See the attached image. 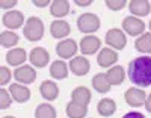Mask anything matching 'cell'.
Here are the masks:
<instances>
[{"label":"cell","instance_id":"d6986e66","mask_svg":"<svg viewBox=\"0 0 151 118\" xmlns=\"http://www.w3.org/2000/svg\"><path fill=\"white\" fill-rule=\"evenodd\" d=\"M27 59V53L24 49H12L8 51L6 55V61L9 65H14V67H18V65H21L24 61Z\"/></svg>","mask_w":151,"mask_h":118},{"label":"cell","instance_id":"52a82bcc","mask_svg":"<svg viewBox=\"0 0 151 118\" xmlns=\"http://www.w3.org/2000/svg\"><path fill=\"white\" fill-rule=\"evenodd\" d=\"M14 77L17 82H21L24 85H29L33 83L35 79H36V70L30 65H21L14 71Z\"/></svg>","mask_w":151,"mask_h":118},{"label":"cell","instance_id":"836d02e7","mask_svg":"<svg viewBox=\"0 0 151 118\" xmlns=\"http://www.w3.org/2000/svg\"><path fill=\"white\" fill-rule=\"evenodd\" d=\"M15 0H9V2H2L0 3V6H2L3 9H6V8H12V6H15Z\"/></svg>","mask_w":151,"mask_h":118},{"label":"cell","instance_id":"e0dca14e","mask_svg":"<svg viewBox=\"0 0 151 118\" xmlns=\"http://www.w3.org/2000/svg\"><path fill=\"white\" fill-rule=\"evenodd\" d=\"M129 9L133 15H137V17H145L150 14V9H151V5L148 0H132L129 3Z\"/></svg>","mask_w":151,"mask_h":118},{"label":"cell","instance_id":"e575fe53","mask_svg":"<svg viewBox=\"0 0 151 118\" xmlns=\"http://www.w3.org/2000/svg\"><path fill=\"white\" fill-rule=\"evenodd\" d=\"M92 3V0H86V2H85V0H76V5H77V6H89Z\"/></svg>","mask_w":151,"mask_h":118},{"label":"cell","instance_id":"603a6c76","mask_svg":"<svg viewBox=\"0 0 151 118\" xmlns=\"http://www.w3.org/2000/svg\"><path fill=\"white\" fill-rule=\"evenodd\" d=\"M110 86H112V85L109 83V80H107L106 74H103V73H98V74H95V76L92 77V88L97 91V93L106 94V93H109Z\"/></svg>","mask_w":151,"mask_h":118},{"label":"cell","instance_id":"9c48e42d","mask_svg":"<svg viewBox=\"0 0 151 118\" xmlns=\"http://www.w3.org/2000/svg\"><path fill=\"white\" fill-rule=\"evenodd\" d=\"M56 53L59 55V58H64V59L73 58L77 53V43L74 39H70V38L64 39V41H60L56 46Z\"/></svg>","mask_w":151,"mask_h":118},{"label":"cell","instance_id":"5bb4252c","mask_svg":"<svg viewBox=\"0 0 151 118\" xmlns=\"http://www.w3.org/2000/svg\"><path fill=\"white\" fill-rule=\"evenodd\" d=\"M9 93L12 96V98H14L15 101L18 103H24V101H27L30 98V89L26 88L24 85H18V83H12L9 86Z\"/></svg>","mask_w":151,"mask_h":118},{"label":"cell","instance_id":"83f0119b","mask_svg":"<svg viewBox=\"0 0 151 118\" xmlns=\"http://www.w3.org/2000/svg\"><path fill=\"white\" fill-rule=\"evenodd\" d=\"M0 44L3 47H14L18 44V35L11 30H5L0 33Z\"/></svg>","mask_w":151,"mask_h":118},{"label":"cell","instance_id":"8d00e7d4","mask_svg":"<svg viewBox=\"0 0 151 118\" xmlns=\"http://www.w3.org/2000/svg\"><path fill=\"white\" fill-rule=\"evenodd\" d=\"M3 118H15V117H3Z\"/></svg>","mask_w":151,"mask_h":118},{"label":"cell","instance_id":"9a60e30c","mask_svg":"<svg viewBox=\"0 0 151 118\" xmlns=\"http://www.w3.org/2000/svg\"><path fill=\"white\" fill-rule=\"evenodd\" d=\"M71 101L82 104V106H88L91 101V91L85 86H77L73 89L71 93Z\"/></svg>","mask_w":151,"mask_h":118},{"label":"cell","instance_id":"f546056e","mask_svg":"<svg viewBox=\"0 0 151 118\" xmlns=\"http://www.w3.org/2000/svg\"><path fill=\"white\" fill-rule=\"evenodd\" d=\"M9 80H11V71L5 65H2L0 67V85H6Z\"/></svg>","mask_w":151,"mask_h":118},{"label":"cell","instance_id":"cb8c5ba5","mask_svg":"<svg viewBox=\"0 0 151 118\" xmlns=\"http://www.w3.org/2000/svg\"><path fill=\"white\" fill-rule=\"evenodd\" d=\"M70 12V3L67 0H55L52 2V9H50V14L53 17H65L67 14Z\"/></svg>","mask_w":151,"mask_h":118},{"label":"cell","instance_id":"2e32d148","mask_svg":"<svg viewBox=\"0 0 151 118\" xmlns=\"http://www.w3.org/2000/svg\"><path fill=\"white\" fill-rule=\"evenodd\" d=\"M71 32V28L70 24L64 20H56V21H52V24H50V33H52L53 38H65L68 33Z\"/></svg>","mask_w":151,"mask_h":118},{"label":"cell","instance_id":"1f68e13d","mask_svg":"<svg viewBox=\"0 0 151 118\" xmlns=\"http://www.w3.org/2000/svg\"><path fill=\"white\" fill-rule=\"evenodd\" d=\"M122 118H145L141 112H136V111H132V112H127Z\"/></svg>","mask_w":151,"mask_h":118},{"label":"cell","instance_id":"6da1fadb","mask_svg":"<svg viewBox=\"0 0 151 118\" xmlns=\"http://www.w3.org/2000/svg\"><path fill=\"white\" fill-rule=\"evenodd\" d=\"M127 74L130 80L139 88L150 86L151 85V58L142 56V58H136L130 61Z\"/></svg>","mask_w":151,"mask_h":118},{"label":"cell","instance_id":"30bf717a","mask_svg":"<svg viewBox=\"0 0 151 118\" xmlns=\"http://www.w3.org/2000/svg\"><path fill=\"white\" fill-rule=\"evenodd\" d=\"M29 59H30V64L33 65V67L42 68V67H45V65L48 64L50 55H48V51H47L45 49H42V47H35V49L30 51Z\"/></svg>","mask_w":151,"mask_h":118},{"label":"cell","instance_id":"277c9868","mask_svg":"<svg viewBox=\"0 0 151 118\" xmlns=\"http://www.w3.org/2000/svg\"><path fill=\"white\" fill-rule=\"evenodd\" d=\"M124 100H125V103H127L129 106L139 108V106H142V104H145L147 94L139 88H129L124 93Z\"/></svg>","mask_w":151,"mask_h":118},{"label":"cell","instance_id":"4dcf8cb0","mask_svg":"<svg viewBox=\"0 0 151 118\" xmlns=\"http://www.w3.org/2000/svg\"><path fill=\"white\" fill-rule=\"evenodd\" d=\"M106 5L112 11H119V9H122L125 6V0H107Z\"/></svg>","mask_w":151,"mask_h":118},{"label":"cell","instance_id":"ba28073f","mask_svg":"<svg viewBox=\"0 0 151 118\" xmlns=\"http://www.w3.org/2000/svg\"><path fill=\"white\" fill-rule=\"evenodd\" d=\"M116 61H118V53L113 49H109V47H104L103 50H100V53L97 56V64L101 68L112 67Z\"/></svg>","mask_w":151,"mask_h":118},{"label":"cell","instance_id":"7a4b0ae2","mask_svg":"<svg viewBox=\"0 0 151 118\" xmlns=\"http://www.w3.org/2000/svg\"><path fill=\"white\" fill-rule=\"evenodd\" d=\"M23 33L29 41H40L44 35V24L41 18L38 17H30L23 28Z\"/></svg>","mask_w":151,"mask_h":118},{"label":"cell","instance_id":"8992f818","mask_svg":"<svg viewBox=\"0 0 151 118\" xmlns=\"http://www.w3.org/2000/svg\"><path fill=\"white\" fill-rule=\"evenodd\" d=\"M122 29L132 36H141L145 32V23L136 17H125L122 21Z\"/></svg>","mask_w":151,"mask_h":118},{"label":"cell","instance_id":"3957f363","mask_svg":"<svg viewBox=\"0 0 151 118\" xmlns=\"http://www.w3.org/2000/svg\"><path fill=\"white\" fill-rule=\"evenodd\" d=\"M77 29L82 33H94L100 29V18L95 14L85 12L77 18Z\"/></svg>","mask_w":151,"mask_h":118},{"label":"cell","instance_id":"484cf974","mask_svg":"<svg viewBox=\"0 0 151 118\" xmlns=\"http://www.w3.org/2000/svg\"><path fill=\"white\" fill-rule=\"evenodd\" d=\"M134 47L141 53H151V32L144 33L134 41Z\"/></svg>","mask_w":151,"mask_h":118},{"label":"cell","instance_id":"7c38bea8","mask_svg":"<svg viewBox=\"0 0 151 118\" xmlns=\"http://www.w3.org/2000/svg\"><path fill=\"white\" fill-rule=\"evenodd\" d=\"M100 46H101V41L94 36V35H86L82 38V41H80V51L83 55H94L95 51L100 49Z\"/></svg>","mask_w":151,"mask_h":118},{"label":"cell","instance_id":"ffe728a7","mask_svg":"<svg viewBox=\"0 0 151 118\" xmlns=\"http://www.w3.org/2000/svg\"><path fill=\"white\" fill-rule=\"evenodd\" d=\"M97 112L101 117H112L116 112V103L112 98H101L97 104Z\"/></svg>","mask_w":151,"mask_h":118},{"label":"cell","instance_id":"d4e9b609","mask_svg":"<svg viewBox=\"0 0 151 118\" xmlns=\"http://www.w3.org/2000/svg\"><path fill=\"white\" fill-rule=\"evenodd\" d=\"M88 114V106H82L74 101H70L67 104V115L70 118H85Z\"/></svg>","mask_w":151,"mask_h":118},{"label":"cell","instance_id":"74e56055","mask_svg":"<svg viewBox=\"0 0 151 118\" xmlns=\"http://www.w3.org/2000/svg\"><path fill=\"white\" fill-rule=\"evenodd\" d=\"M150 30H151V21H150Z\"/></svg>","mask_w":151,"mask_h":118},{"label":"cell","instance_id":"d6a6232c","mask_svg":"<svg viewBox=\"0 0 151 118\" xmlns=\"http://www.w3.org/2000/svg\"><path fill=\"white\" fill-rule=\"evenodd\" d=\"M33 5L38 6V8H44V6L50 5V2L48 0H33Z\"/></svg>","mask_w":151,"mask_h":118},{"label":"cell","instance_id":"7402d4cb","mask_svg":"<svg viewBox=\"0 0 151 118\" xmlns=\"http://www.w3.org/2000/svg\"><path fill=\"white\" fill-rule=\"evenodd\" d=\"M106 77H107L110 85H121L124 82L125 71L121 65H115V67H110V70H107Z\"/></svg>","mask_w":151,"mask_h":118},{"label":"cell","instance_id":"8fae6325","mask_svg":"<svg viewBox=\"0 0 151 118\" xmlns=\"http://www.w3.org/2000/svg\"><path fill=\"white\" fill-rule=\"evenodd\" d=\"M70 70L73 71V74L76 76H86L91 70V64L86 58L83 56H77V58H73L70 61Z\"/></svg>","mask_w":151,"mask_h":118},{"label":"cell","instance_id":"44dd1931","mask_svg":"<svg viewBox=\"0 0 151 118\" xmlns=\"http://www.w3.org/2000/svg\"><path fill=\"white\" fill-rule=\"evenodd\" d=\"M68 70L70 67H67V64L64 61H55L50 65V76L55 77L56 80H62L68 76Z\"/></svg>","mask_w":151,"mask_h":118},{"label":"cell","instance_id":"d590c367","mask_svg":"<svg viewBox=\"0 0 151 118\" xmlns=\"http://www.w3.org/2000/svg\"><path fill=\"white\" fill-rule=\"evenodd\" d=\"M145 108L148 112H151V94L147 96V100H145Z\"/></svg>","mask_w":151,"mask_h":118},{"label":"cell","instance_id":"4fadbf2b","mask_svg":"<svg viewBox=\"0 0 151 118\" xmlns=\"http://www.w3.org/2000/svg\"><path fill=\"white\" fill-rule=\"evenodd\" d=\"M2 23L6 26L8 29H18L24 23V15H23V12H20V11H9V12H6V14L3 15Z\"/></svg>","mask_w":151,"mask_h":118},{"label":"cell","instance_id":"4316f807","mask_svg":"<svg viewBox=\"0 0 151 118\" xmlns=\"http://www.w3.org/2000/svg\"><path fill=\"white\" fill-rule=\"evenodd\" d=\"M35 118H56V109L48 103H41L35 109Z\"/></svg>","mask_w":151,"mask_h":118},{"label":"cell","instance_id":"f1b7e54d","mask_svg":"<svg viewBox=\"0 0 151 118\" xmlns=\"http://www.w3.org/2000/svg\"><path fill=\"white\" fill-rule=\"evenodd\" d=\"M12 103V96L5 88L0 89V109H8Z\"/></svg>","mask_w":151,"mask_h":118},{"label":"cell","instance_id":"5b68a950","mask_svg":"<svg viewBox=\"0 0 151 118\" xmlns=\"http://www.w3.org/2000/svg\"><path fill=\"white\" fill-rule=\"evenodd\" d=\"M106 44L110 46L115 50H122L127 44V38H125V33L119 29H110L106 33Z\"/></svg>","mask_w":151,"mask_h":118},{"label":"cell","instance_id":"ac0fdd59","mask_svg":"<svg viewBox=\"0 0 151 118\" xmlns=\"http://www.w3.org/2000/svg\"><path fill=\"white\" fill-rule=\"evenodd\" d=\"M40 93L41 96L48 100V101H52V100H56L58 96H59V88L55 82H50V80H44L40 86Z\"/></svg>","mask_w":151,"mask_h":118}]
</instances>
